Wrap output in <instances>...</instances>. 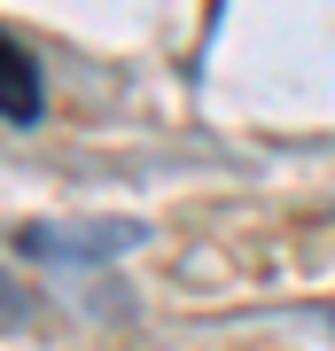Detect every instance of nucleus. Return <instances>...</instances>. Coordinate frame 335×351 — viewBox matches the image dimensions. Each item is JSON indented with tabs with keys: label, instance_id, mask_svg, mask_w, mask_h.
<instances>
[{
	"label": "nucleus",
	"instance_id": "nucleus-1",
	"mask_svg": "<svg viewBox=\"0 0 335 351\" xmlns=\"http://www.w3.org/2000/svg\"><path fill=\"white\" fill-rule=\"evenodd\" d=\"M0 117H16V125L39 117V71L16 39H0Z\"/></svg>",
	"mask_w": 335,
	"mask_h": 351
}]
</instances>
